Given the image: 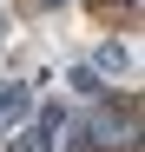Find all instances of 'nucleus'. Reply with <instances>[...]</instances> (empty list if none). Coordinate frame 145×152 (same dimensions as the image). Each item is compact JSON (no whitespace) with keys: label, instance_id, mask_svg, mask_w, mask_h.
<instances>
[{"label":"nucleus","instance_id":"1","mask_svg":"<svg viewBox=\"0 0 145 152\" xmlns=\"http://www.w3.org/2000/svg\"><path fill=\"white\" fill-rule=\"evenodd\" d=\"M27 113H33V93L20 86V80H0V119H7V126H20Z\"/></svg>","mask_w":145,"mask_h":152},{"label":"nucleus","instance_id":"5","mask_svg":"<svg viewBox=\"0 0 145 152\" xmlns=\"http://www.w3.org/2000/svg\"><path fill=\"white\" fill-rule=\"evenodd\" d=\"M40 7H59V0H40Z\"/></svg>","mask_w":145,"mask_h":152},{"label":"nucleus","instance_id":"2","mask_svg":"<svg viewBox=\"0 0 145 152\" xmlns=\"http://www.w3.org/2000/svg\"><path fill=\"white\" fill-rule=\"evenodd\" d=\"M92 73H132V53H125V46H99V60H92Z\"/></svg>","mask_w":145,"mask_h":152},{"label":"nucleus","instance_id":"3","mask_svg":"<svg viewBox=\"0 0 145 152\" xmlns=\"http://www.w3.org/2000/svg\"><path fill=\"white\" fill-rule=\"evenodd\" d=\"M66 86H72V93H86V99H92V93H99L106 80H99V73H92V66H72V73H66Z\"/></svg>","mask_w":145,"mask_h":152},{"label":"nucleus","instance_id":"4","mask_svg":"<svg viewBox=\"0 0 145 152\" xmlns=\"http://www.w3.org/2000/svg\"><path fill=\"white\" fill-rule=\"evenodd\" d=\"M20 152H53V132H46V126H27V132H20Z\"/></svg>","mask_w":145,"mask_h":152}]
</instances>
